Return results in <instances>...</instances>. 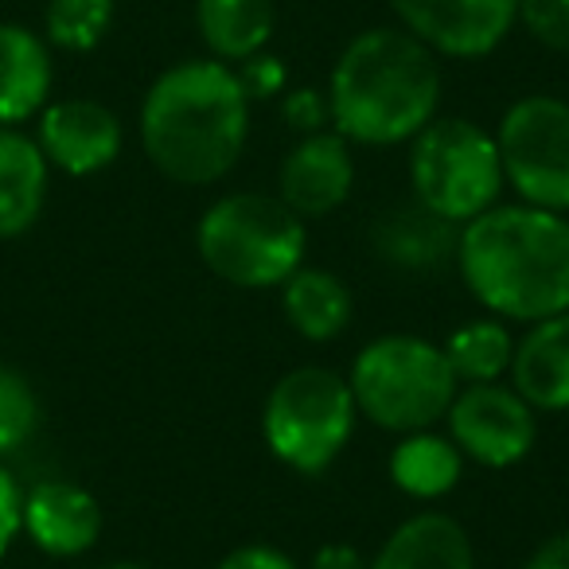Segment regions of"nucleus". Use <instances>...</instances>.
Listing matches in <instances>:
<instances>
[{
  "mask_svg": "<svg viewBox=\"0 0 569 569\" xmlns=\"http://www.w3.org/2000/svg\"><path fill=\"white\" fill-rule=\"evenodd\" d=\"M410 183L426 211L449 222H468L496 207L503 191V160L491 133L465 118L429 121L413 137Z\"/></svg>",
  "mask_w": 569,
  "mask_h": 569,
  "instance_id": "0eeeda50",
  "label": "nucleus"
},
{
  "mask_svg": "<svg viewBox=\"0 0 569 569\" xmlns=\"http://www.w3.org/2000/svg\"><path fill=\"white\" fill-rule=\"evenodd\" d=\"M511 382L535 410H569V312L538 320L515 343Z\"/></svg>",
  "mask_w": 569,
  "mask_h": 569,
  "instance_id": "4468645a",
  "label": "nucleus"
},
{
  "mask_svg": "<svg viewBox=\"0 0 569 569\" xmlns=\"http://www.w3.org/2000/svg\"><path fill=\"white\" fill-rule=\"evenodd\" d=\"M312 569H367V561L359 558L356 546L332 542V546H325V550H317V558H312Z\"/></svg>",
  "mask_w": 569,
  "mask_h": 569,
  "instance_id": "7c9ffc66",
  "label": "nucleus"
},
{
  "mask_svg": "<svg viewBox=\"0 0 569 569\" xmlns=\"http://www.w3.org/2000/svg\"><path fill=\"white\" fill-rule=\"evenodd\" d=\"M196 20L219 59H250L273 32V0H199Z\"/></svg>",
  "mask_w": 569,
  "mask_h": 569,
  "instance_id": "aec40b11",
  "label": "nucleus"
},
{
  "mask_svg": "<svg viewBox=\"0 0 569 569\" xmlns=\"http://www.w3.org/2000/svg\"><path fill=\"white\" fill-rule=\"evenodd\" d=\"M281 309H284V320H289L305 340L328 343L348 332L356 305H351L348 284L336 273L301 266L281 284Z\"/></svg>",
  "mask_w": 569,
  "mask_h": 569,
  "instance_id": "6ab92c4d",
  "label": "nucleus"
},
{
  "mask_svg": "<svg viewBox=\"0 0 569 569\" xmlns=\"http://www.w3.org/2000/svg\"><path fill=\"white\" fill-rule=\"evenodd\" d=\"M356 410L387 433H418L449 413L460 382L441 348L418 336H379L351 367Z\"/></svg>",
  "mask_w": 569,
  "mask_h": 569,
  "instance_id": "39448f33",
  "label": "nucleus"
},
{
  "mask_svg": "<svg viewBox=\"0 0 569 569\" xmlns=\"http://www.w3.org/2000/svg\"><path fill=\"white\" fill-rule=\"evenodd\" d=\"M356 395L336 371L297 367L281 375L261 410L266 445L284 468L320 476L356 433Z\"/></svg>",
  "mask_w": 569,
  "mask_h": 569,
  "instance_id": "423d86ee",
  "label": "nucleus"
},
{
  "mask_svg": "<svg viewBox=\"0 0 569 569\" xmlns=\"http://www.w3.org/2000/svg\"><path fill=\"white\" fill-rule=\"evenodd\" d=\"M40 149L67 176H94L121 152V121L87 98L56 102L40 121Z\"/></svg>",
  "mask_w": 569,
  "mask_h": 569,
  "instance_id": "f8f14e48",
  "label": "nucleus"
},
{
  "mask_svg": "<svg viewBox=\"0 0 569 569\" xmlns=\"http://www.w3.org/2000/svg\"><path fill=\"white\" fill-rule=\"evenodd\" d=\"M519 17L546 48L569 51V0H519Z\"/></svg>",
  "mask_w": 569,
  "mask_h": 569,
  "instance_id": "393cba45",
  "label": "nucleus"
},
{
  "mask_svg": "<svg viewBox=\"0 0 569 569\" xmlns=\"http://www.w3.org/2000/svg\"><path fill=\"white\" fill-rule=\"evenodd\" d=\"M219 569H297L293 558L281 550H273V546H238V550H230L227 558L219 561Z\"/></svg>",
  "mask_w": 569,
  "mask_h": 569,
  "instance_id": "cd10ccee",
  "label": "nucleus"
},
{
  "mask_svg": "<svg viewBox=\"0 0 569 569\" xmlns=\"http://www.w3.org/2000/svg\"><path fill=\"white\" fill-rule=\"evenodd\" d=\"M503 180L522 203L569 214V102L535 94L515 102L499 121Z\"/></svg>",
  "mask_w": 569,
  "mask_h": 569,
  "instance_id": "6e6552de",
  "label": "nucleus"
},
{
  "mask_svg": "<svg viewBox=\"0 0 569 569\" xmlns=\"http://www.w3.org/2000/svg\"><path fill=\"white\" fill-rule=\"evenodd\" d=\"M441 351L449 359L457 382L472 387V382H499L503 371H511L515 340L503 320H468L465 328H457L449 336V343Z\"/></svg>",
  "mask_w": 569,
  "mask_h": 569,
  "instance_id": "4be33fe9",
  "label": "nucleus"
},
{
  "mask_svg": "<svg viewBox=\"0 0 569 569\" xmlns=\"http://www.w3.org/2000/svg\"><path fill=\"white\" fill-rule=\"evenodd\" d=\"M522 569H569V530L553 535L550 542H542Z\"/></svg>",
  "mask_w": 569,
  "mask_h": 569,
  "instance_id": "c756f323",
  "label": "nucleus"
},
{
  "mask_svg": "<svg viewBox=\"0 0 569 569\" xmlns=\"http://www.w3.org/2000/svg\"><path fill=\"white\" fill-rule=\"evenodd\" d=\"M441 102V71L418 36L371 28L343 48L332 71L328 113L336 133L359 144H398L418 137Z\"/></svg>",
  "mask_w": 569,
  "mask_h": 569,
  "instance_id": "7ed1b4c3",
  "label": "nucleus"
},
{
  "mask_svg": "<svg viewBox=\"0 0 569 569\" xmlns=\"http://www.w3.org/2000/svg\"><path fill=\"white\" fill-rule=\"evenodd\" d=\"M457 266L468 293L503 320L569 312V219L530 203L488 207L465 222Z\"/></svg>",
  "mask_w": 569,
  "mask_h": 569,
  "instance_id": "f257e3e1",
  "label": "nucleus"
},
{
  "mask_svg": "<svg viewBox=\"0 0 569 569\" xmlns=\"http://www.w3.org/2000/svg\"><path fill=\"white\" fill-rule=\"evenodd\" d=\"M367 569H476V553L457 519L426 511L406 519Z\"/></svg>",
  "mask_w": 569,
  "mask_h": 569,
  "instance_id": "dca6fc26",
  "label": "nucleus"
},
{
  "mask_svg": "<svg viewBox=\"0 0 569 569\" xmlns=\"http://www.w3.org/2000/svg\"><path fill=\"white\" fill-rule=\"evenodd\" d=\"M20 522H24V491L12 480V472L0 465V553L9 550L17 538Z\"/></svg>",
  "mask_w": 569,
  "mask_h": 569,
  "instance_id": "bb28decb",
  "label": "nucleus"
},
{
  "mask_svg": "<svg viewBox=\"0 0 569 569\" xmlns=\"http://www.w3.org/2000/svg\"><path fill=\"white\" fill-rule=\"evenodd\" d=\"M51 90L48 48L28 28L0 24V126L32 118Z\"/></svg>",
  "mask_w": 569,
  "mask_h": 569,
  "instance_id": "a211bd4d",
  "label": "nucleus"
},
{
  "mask_svg": "<svg viewBox=\"0 0 569 569\" xmlns=\"http://www.w3.org/2000/svg\"><path fill=\"white\" fill-rule=\"evenodd\" d=\"M196 246L203 266L238 289H281L305 261V222L281 199L238 191L207 207Z\"/></svg>",
  "mask_w": 569,
  "mask_h": 569,
  "instance_id": "20e7f679",
  "label": "nucleus"
},
{
  "mask_svg": "<svg viewBox=\"0 0 569 569\" xmlns=\"http://www.w3.org/2000/svg\"><path fill=\"white\" fill-rule=\"evenodd\" d=\"M356 183V164H351L348 137L340 133H309L281 164V203L301 219H320L343 207Z\"/></svg>",
  "mask_w": 569,
  "mask_h": 569,
  "instance_id": "9b49d317",
  "label": "nucleus"
},
{
  "mask_svg": "<svg viewBox=\"0 0 569 569\" xmlns=\"http://www.w3.org/2000/svg\"><path fill=\"white\" fill-rule=\"evenodd\" d=\"M48 199V157L24 133L0 129V238H17L40 219Z\"/></svg>",
  "mask_w": 569,
  "mask_h": 569,
  "instance_id": "f3484780",
  "label": "nucleus"
},
{
  "mask_svg": "<svg viewBox=\"0 0 569 569\" xmlns=\"http://www.w3.org/2000/svg\"><path fill=\"white\" fill-rule=\"evenodd\" d=\"M113 20V0H51L48 36L67 51H90L102 43Z\"/></svg>",
  "mask_w": 569,
  "mask_h": 569,
  "instance_id": "5701e85b",
  "label": "nucleus"
},
{
  "mask_svg": "<svg viewBox=\"0 0 569 569\" xmlns=\"http://www.w3.org/2000/svg\"><path fill=\"white\" fill-rule=\"evenodd\" d=\"M460 465L465 457L449 437L418 429V433H406V441L390 457V480L413 499H441L457 488Z\"/></svg>",
  "mask_w": 569,
  "mask_h": 569,
  "instance_id": "412c9836",
  "label": "nucleus"
},
{
  "mask_svg": "<svg viewBox=\"0 0 569 569\" xmlns=\"http://www.w3.org/2000/svg\"><path fill=\"white\" fill-rule=\"evenodd\" d=\"M457 222L426 211V207H398L375 222V253L387 266L406 273H433L457 258Z\"/></svg>",
  "mask_w": 569,
  "mask_h": 569,
  "instance_id": "2eb2a0df",
  "label": "nucleus"
},
{
  "mask_svg": "<svg viewBox=\"0 0 569 569\" xmlns=\"http://www.w3.org/2000/svg\"><path fill=\"white\" fill-rule=\"evenodd\" d=\"M20 527L51 558H79L102 535V507L79 483L48 480L36 483L24 496V522Z\"/></svg>",
  "mask_w": 569,
  "mask_h": 569,
  "instance_id": "ddd939ff",
  "label": "nucleus"
},
{
  "mask_svg": "<svg viewBox=\"0 0 569 569\" xmlns=\"http://www.w3.org/2000/svg\"><path fill=\"white\" fill-rule=\"evenodd\" d=\"M449 441L483 468H511L535 449V406L503 382H472L449 406Z\"/></svg>",
  "mask_w": 569,
  "mask_h": 569,
  "instance_id": "1a4fd4ad",
  "label": "nucleus"
},
{
  "mask_svg": "<svg viewBox=\"0 0 569 569\" xmlns=\"http://www.w3.org/2000/svg\"><path fill=\"white\" fill-rule=\"evenodd\" d=\"M284 118H289V126L305 129V133H320V126H325V118H328V102L317 90H297V94L284 102Z\"/></svg>",
  "mask_w": 569,
  "mask_h": 569,
  "instance_id": "c85d7f7f",
  "label": "nucleus"
},
{
  "mask_svg": "<svg viewBox=\"0 0 569 569\" xmlns=\"http://www.w3.org/2000/svg\"><path fill=\"white\" fill-rule=\"evenodd\" d=\"M110 569H144V566H137V561H118V566H110Z\"/></svg>",
  "mask_w": 569,
  "mask_h": 569,
  "instance_id": "2f4dec72",
  "label": "nucleus"
},
{
  "mask_svg": "<svg viewBox=\"0 0 569 569\" xmlns=\"http://www.w3.org/2000/svg\"><path fill=\"white\" fill-rule=\"evenodd\" d=\"M410 36L452 59H480L503 43L519 0H390Z\"/></svg>",
  "mask_w": 569,
  "mask_h": 569,
  "instance_id": "9d476101",
  "label": "nucleus"
},
{
  "mask_svg": "<svg viewBox=\"0 0 569 569\" xmlns=\"http://www.w3.org/2000/svg\"><path fill=\"white\" fill-rule=\"evenodd\" d=\"M40 421V402L28 379L12 367H0V457L28 441Z\"/></svg>",
  "mask_w": 569,
  "mask_h": 569,
  "instance_id": "b1692460",
  "label": "nucleus"
},
{
  "mask_svg": "<svg viewBox=\"0 0 569 569\" xmlns=\"http://www.w3.org/2000/svg\"><path fill=\"white\" fill-rule=\"evenodd\" d=\"M250 129V98L219 59H196L152 82L141 110L149 160L176 183L203 188L234 168Z\"/></svg>",
  "mask_w": 569,
  "mask_h": 569,
  "instance_id": "f03ea898",
  "label": "nucleus"
},
{
  "mask_svg": "<svg viewBox=\"0 0 569 569\" xmlns=\"http://www.w3.org/2000/svg\"><path fill=\"white\" fill-rule=\"evenodd\" d=\"M242 71H238V82H242V90H246V98H269V94H277L281 90V82H284V67L277 63V59H269V56H250V59H242Z\"/></svg>",
  "mask_w": 569,
  "mask_h": 569,
  "instance_id": "a878e982",
  "label": "nucleus"
}]
</instances>
